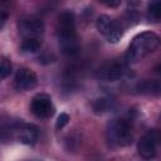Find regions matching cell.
I'll return each instance as SVG.
<instances>
[{
	"instance_id": "obj_8",
	"label": "cell",
	"mask_w": 161,
	"mask_h": 161,
	"mask_svg": "<svg viewBox=\"0 0 161 161\" xmlns=\"http://www.w3.org/2000/svg\"><path fill=\"white\" fill-rule=\"evenodd\" d=\"M20 35L26 38H39L44 31V23L38 18H24L18 23Z\"/></svg>"
},
{
	"instance_id": "obj_9",
	"label": "cell",
	"mask_w": 161,
	"mask_h": 161,
	"mask_svg": "<svg viewBox=\"0 0 161 161\" xmlns=\"http://www.w3.org/2000/svg\"><path fill=\"white\" fill-rule=\"evenodd\" d=\"M14 84H15V88L18 91L31 89L38 84V77L31 69L20 68L15 74Z\"/></svg>"
},
{
	"instance_id": "obj_15",
	"label": "cell",
	"mask_w": 161,
	"mask_h": 161,
	"mask_svg": "<svg viewBox=\"0 0 161 161\" xmlns=\"http://www.w3.org/2000/svg\"><path fill=\"white\" fill-rule=\"evenodd\" d=\"M10 73H11V63L5 57H3L1 58V64H0V75H1L3 79H5Z\"/></svg>"
},
{
	"instance_id": "obj_16",
	"label": "cell",
	"mask_w": 161,
	"mask_h": 161,
	"mask_svg": "<svg viewBox=\"0 0 161 161\" xmlns=\"http://www.w3.org/2000/svg\"><path fill=\"white\" fill-rule=\"evenodd\" d=\"M69 121V116L67 113H60L57 118V123H55V127L59 130V128H63Z\"/></svg>"
},
{
	"instance_id": "obj_12",
	"label": "cell",
	"mask_w": 161,
	"mask_h": 161,
	"mask_svg": "<svg viewBox=\"0 0 161 161\" xmlns=\"http://www.w3.org/2000/svg\"><path fill=\"white\" fill-rule=\"evenodd\" d=\"M92 107L96 113H104V112H108L114 108V101L108 97H102V98L96 99L93 102Z\"/></svg>"
},
{
	"instance_id": "obj_3",
	"label": "cell",
	"mask_w": 161,
	"mask_h": 161,
	"mask_svg": "<svg viewBox=\"0 0 161 161\" xmlns=\"http://www.w3.org/2000/svg\"><path fill=\"white\" fill-rule=\"evenodd\" d=\"M107 142L109 146H128L132 143L133 135H132V118H119L113 119L108 123L106 131Z\"/></svg>"
},
{
	"instance_id": "obj_17",
	"label": "cell",
	"mask_w": 161,
	"mask_h": 161,
	"mask_svg": "<svg viewBox=\"0 0 161 161\" xmlns=\"http://www.w3.org/2000/svg\"><path fill=\"white\" fill-rule=\"evenodd\" d=\"M101 4H103L104 6H107V8H112V9H114V8H118L119 5H121V3H122V0H98Z\"/></svg>"
},
{
	"instance_id": "obj_2",
	"label": "cell",
	"mask_w": 161,
	"mask_h": 161,
	"mask_svg": "<svg viewBox=\"0 0 161 161\" xmlns=\"http://www.w3.org/2000/svg\"><path fill=\"white\" fill-rule=\"evenodd\" d=\"M160 45V38L153 31L137 34L126 50L125 59L127 63H138Z\"/></svg>"
},
{
	"instance_id": "obj_5",
	"label": "cell",
	"mask_w": 161,
	"mask_h": 161,
	"mask_svg": "<svg viewBox=\"0 0 161 161\" xmlns=\"http://www.w3.org/2000/svg\"><path fill=\"white\" fill-rule=\"evenodd\" d=\"M127 70V62L121 60V59H113L109 62H106L104 64H102L97 72L96 75L99 79H106V80H118L121 79Z\"/></svg>"
},
{
	"instance_id": "obj_6",
	"label": "cell",
	"mask_w": 161,
	"mask_h": 161,
	"mask_svg": "<svg viewBox=\"0 0 161 161\" xmlns=\"http://www.w3.org/2000/svg\"><path fill=\"white\" fill-rule=\"evenodd\" d=\"M30 111L38 118H50L54 114V106L52 98L45 93H38L33 97L30 103Z\"/></svg>"
},
{
	"instance_id": "obj_7",
	"label": "cell",
	"mask_w": 161,
	"mask_h": 161,
	"mask_svg": "<svg viewBox=\"0 0 161 161\" xmlns=\"http://www.w3.org/2000/svg\"><path fill=\"white\" fill-rule=\"evenodd\" d=\"M157 141H158V135L156 131H148L147 133H145L137 143L138 155L146 160L153 158L156 156Z\"/></svg>"
},
{
	"instance_id": "obj_11",
	"label": "cell",
	"mask_w": 161,
	"mask_h": 161,
	"mask_svg": "<svg viewBox=\"0 0 161 161\" xmlns=\"http://www.w3.org/2000/svg\"><path fill=\"white\" fill-rule=\"evenodd\" d=\"M135 89L138 94L142 96H161V79L140 80Z\"/></svg>"
},
{
	"instance_id": "obj_13",
	"label": "cell",
	"mask_w": 161,
	"mask_h": 161,
	"mask_svg": "<svg viewBox=\"0 0 161 161\" xmlns=\"http://www.w3.org/2000/svg\"><path fill=\"white\" fill-rule=\"evenodd\" d=\"M147 18L150 21L161 20V0H150L147 4Z\"/></svg>"
},
{
	"instance_id": "obj_14",
	"label": "cell",
	"mask_w": 161,
	"mask_h": 161,
	"mask_svg": "<svg viewBox=\"0 0 161 161\" xmlns=\"http://www.w3.org/2000/svg\"><path fill=\"white\" fill-rule=\"evenodd\" d=\"M20 49L24 53H36L40 49L39 38H26V39H24L23 43H21Z\"/></svg>"
},
{
	"instance_id": "obj_10",
	"label": "cell",
	"mask_w": 161,
	"mask_h": 161,
	"mask_svg": "<svg viewBox=\"0 0 161 161\" xmlns=\"http://www.w3.org/2000/svg\"><path fill=\"white\" fill-rule=\"evenodd\" d=\"M18 138L24 145H34L39 137V130L36 126L30 123H20L16 127Z\"/></svg>"
},
{
	"instance_id": "obj_1",
	"label": "cell",
	"mask_w": 161,
	"mask_h": 161,
	"mask_svg": "<svg viewBox=\"0 0 161 161\" xmlns=\"http://www.w3.org/2000/svg\"><path fill=\"white\" fill-rule=\"evenodd\" d=\"M57 36L62 52L68 57H74L79 52V42L75 30V16L72 11H64L58 16Z\"/></svg>"
},
{
	"instance_id": "obj_4",
	"label": "cell",
	"mask_w": 161,
	"mask_h": 161,
	"mask_svg": "<svg viewBox=\"0 0 161 161\" xmlns=\"http://www.w3.org/2000/svg\"><path fill=\"white\" fill-rule=\"evenodd\" d=\"M96 28L109 43H117L123 35L122 25L108 15H99L96 20Z\"/></svg>"
}]
</instances>
